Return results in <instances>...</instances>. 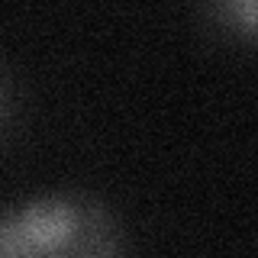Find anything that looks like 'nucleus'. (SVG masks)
<instances>
[{
  "instance_id": "obj_1",
  "label": "nucleus",
  "mask_w": 258,
  "mask_h": 258,
  "mask_svg": "<svg viewBox=\"0 0 258 258\" xmlns=\"http://www.w3.org/2000/svg\"><path fill=\"white\" fill-rule=\"evenodd\" d=\"M119 248L113 213L81 194H45L0 210V258L116 255Z\"/></svg>"
},
{
  "instance_id": "obj_2",
  "label": "nucleus",
  "mask_w": 258,
  "mask_h": 258,
  "mask_svg": "<svg viewBox=\"0 0 258 258\" xmlns=\"http://www.w3.org/2000/svg\"><path fill=\"white\" fill-rule=\"evenodd\" d=\"M220 7H223L226 26H232L236 36L252 42L255 39V0H220Z\"/></svg>"
},
{
  "instance_id": "obj_3",
  "label": "nucleus",
  "mask_w": 258,
  "mask_h": 258,
  "mask_svg": "<svg viewBox=\"0 0 258 258\" xmlns=\"http://www.w3.org/2000/svg\"><path fill=\"white\" fill-rule=\"evenodd\" d=\"M7 116H10V87H7V78L0 75V129L7 126Z\"/></svg>"
}]
</instances>
